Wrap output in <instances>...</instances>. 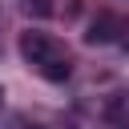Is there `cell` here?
<instances>
[{
  "mask_svg": "<svg viewBox=\"0 0 129 129\" xmlns=\"http://www.w3.org/2000/svg\"><path fill=\"white\" fill-rule=\"evenodd\" d=\"M20 56H24L44 81H69V77H73V60L64 56V48H60L48 32H36V28L20 32Z\"/></svg>",
  "mask_w": 129,
  "mask_h": 129,
  "instance_id": "cell-1",
  "label": "cell"
},
{
  "mask_svg": "<svg viewBox=\"0 0 129 129\" xmlns=\"http://www.w3.org/2000/svg\"><path fill=\"white\" fill-rule=\"evenodd\" d=\"M113 28H117V20H113V16H101V20H93V24H89L85 40H89V44H105V40H113V36H117Z\"/></svg>",
  "mask_w": 129,
  "mask_h": 129,
  "instance_id": "cell-2",
  "label": "cell"
}]
</instances>
